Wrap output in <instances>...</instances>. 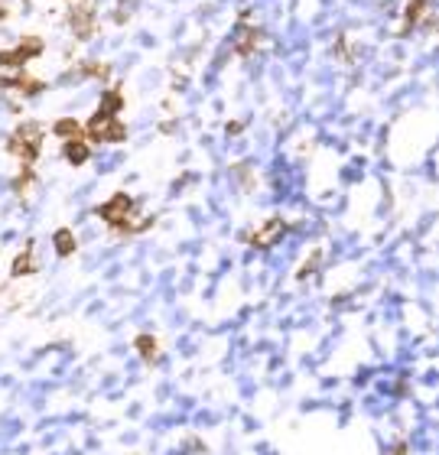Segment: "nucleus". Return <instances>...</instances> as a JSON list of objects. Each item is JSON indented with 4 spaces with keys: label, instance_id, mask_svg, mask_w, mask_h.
Segmentation results:
<instances>
[{
    "label": "nucleus",
    "instance_id": "nucleus-4",
    "mask_svg": "<svg viewBox=\"0 0 439 455\" xmlns=\"http://www.w3.org/2000/svg\"><path fill=\"white\" fill-rule=\"evenodd\" d=\"M69 26L75 33V39H91L98 30V13H95V0H75L69 10Z\"/></svg>",
    "mask_w": 439,
    "mask_h": 455
},
{
    "label": "nucleus",
    "instance_id": "nucleus-21",
    "mask_svg": "<svg viewBox=\"0 0 439 455\" xmlns=\"http://www.w3.org/2000/svg\"><path fill=\"white\" fill-rule=\"evenodd\" d=\"M0 289H3V286H0Z\"/></svg>",
    "mask_w": 439,
    "mask_h": 455
},
{
    "label": "nucleus",
    "instance_id": "nucleus-1",
    "mask_svg": "<svg viewBox=\"0 0 439 455\" xmlns=\"http://www.w3.org/2000/svg\"><path fill=\"white\" fill-rule=\"evenodd\" d=\"M134 208H137V202L130 199L127 192H114V195H111L107 202H101V205H98L95 215L101 218V222L111 224V228H114L118 234H140V231H147V228H153V222H156V218H153V215H147L143 222H134V218H130V212H134Z\"/></svg>",
    "mask_w": 439,
    "mask_h": 455
},
{
    "label": "nucleus",
    "instance_id": "nucleus-2",
    "mask_svg": "<svg viewBox=\"0 0 439 455\" xmlns=\"http://www.w3.org/2000/svg\"><path fill=\"white\" fill-rule=\"evenodd\" d=\"M43 137L46 130L36 121H23L20 127L10 134V140H7V153H13L23 166H33L39 159V153H43Z\"/></svg>",
    "mask_w": 439,
    "mask_h": 455
},
{
    "label": "nucleus",
    "instance_id": "nucleus-19",
    "mask_svg": "<svg viewBox=\"0 0 439 455\" xmlns=\"http://www.w3.org/2000/svg\"><path fill=\"white\" fill-rule=\"evenodd\" d=\"M7 17H10V10H7V7L0 3V20H7Z\"/></svg>",
    "mask_w": 439,
    "mask_h": 455
},
{
    "label": "nucleus",
    "instance_id": "nucleus-5",
    "mask_svg": "<svg viewBox=\"0 0 439 455\" xmlns=\"http://www.w3.org/2000/svg\"><path fill=\"white\" fill-rule=\"evenodd\" d=\"M36 55H43V39L39 36H23L17 49H7V53H0V65L3 69H23V65L36 59Z\"/></svg>",
    "mask_w": 439,
    "mask_h": 455
},
{
    "label": "nucleus",
    "instance_id": "nucleus-3",
    "mask_svg": "<svg viewBox=\"0 0 439 455\" xmlns=\"http://www.w3.org/2000/svg\"><path fill=\"white\" fill-rule=\"evenodd\" d=\"M85 137L91 143H124L127 140V124L120 117H105L95 111V117L85 124Z\"/></svg>",
    "mask_w": 439,
    "mask_h": 455
},
{
    "label": "nucleus",
    "instance_id": "nucleus-17",
    "mask_svg": "<svg viewBox=\"0 0 439 455\" xmlns=\"http://www.w3.org/2000/svg\"><path fill=\"white\" fill-rule=\"evenodd\" d=\"M319 264H322V251H312V257L306 260V264L300 267V274H296V280H306V276H312L316 270H319Z\"/></svg>",
    "mask_w": 439,
    "mask_h": 455
},
{
    "label": "nucleus",
    "instance_id": "nucleus-7",
    "mask_svg": "<svg viewBox=\"0 0 439 455\" xmlns=\"http://www.w3.org/2000/svg\"><path fill=\"white\" fill-rule=\"evenodd\" d=\"M260 39H264V33H260L258 26H251V23H241V33H238V39H235V53L244 59V55H251L254 49H258Z\"/></svg>",
    "mask_w": 439,
    "mask_h": 455
},
{
    "label": "nucleus",
    "instance_id": "nucleus-13",
    "mask_svg": "<svg viewBox=\"0 0 439 455\" xmlns=\"http://www.w3.org/2000/svg\"><path fill=\"white\" fill-rule=\"evenodd\" d=\"M124 105H127V98L120 95L118 88H111V91H105V95H101L98 114H105V117H118L120 111H124Z\"/></svg>",
    "mask_w": 439,
    "mask_h": 455
},
{
    "label": "nucleus",
    "instance_id": "nucleus-6",
    "mask_svg": "<svg viewBox=\"0 0 439 455\" xmlns=\"http://www.w3.org/2000/svg\"><path fill=\"white\" fill-rule=\"evenodd\" d=\"M289 224L283 222V218H270L264 228H258L254 234H244V241L251 244V247H258V251H270L274 244L280 241V238H287Z\"/></svg>",
    "mask_w": 439,
    "mask_h": 455
},
{
    "label": "nucleus",
    "instance_id": "nucleus-8",
    "mask_svg": "<svg viewBox=\"0 0 439 455\" xmlns=\"http://www.w3.org/2000/svg\"><path fill=\"white\" fill-rule=\"evenodd\" d=\"M62 157H65V163H72V166H85L88 159H91V147H88L85 140H65Z\"/></svg>",
    "mask_w": 439,
    "mask_h": 455
},
{
    "label": "nucleus",
    "instance_id": "nucleus-18",
    "mask_svg": "<svg viewBox=\"0 0 439 455\" xmlns=\"http://www.w3.org/2000/svg\"><path fill=\"white\" fill-rule=\"evenodd\" d=\"M391 455H407V443H397V445H394V452H391Z\"/></svg>",
    "mask_w": 439,
    "mask_h": 455
},
{
    "label": "nucleus",
    "instance_id": "nucleus-16",
    "mask_svg": "<svg viewBox=\"0 0 439 455\" xmlns=\"http://www.w3.org/2000/svg\"><path fill=\"white\" fill-rule=\"evenodd\" d=\"M78 72L88 75V78H107V75H111V65L107 62H82Z\"/></svg>",
    "mask_w": 439,
    "mask_h": 455
},
{
    "label": "nucleus",
    "instance_id": "nucleus-10",
    "mask_svg": "<svg viewBox=\"0 0 439 455\" xmlns=\"http://www.w3.org/2000/svg\"><path fill=\"white\" fill-rule=\"evenodd\" d=\"M134 351H137V355H140L143 361H147V364L160 361V341L153 339L150 332H140L137 339H134Z\"/></svg>",
    "mask_w": 439,
    "mask_h": 455
},
{
    "label": "nucleus",
    "instance_id": "nucleus-15",
    "mask_svg": "<svg viewBox=\"0 0 439 455\" xmlns=\"http://www.w3.org/2000/svg\"><path fill=\"white\" fill-rule=\"evenodd\" d=\"M33 182H36V172H33V166H23L20 176L13 179V192H17L20 199H26V195H30V186H33Z\"/></svg>",
    "mask_w": 439,
    "mask_h": 455
},
{
    "label": "nucleus",
    "instance_id": "nucleus-11",
    "mask_svg": "<svg viewBox=\"0 0 439 455\" xmlns=\"http://www.w3.org/2000/svg\"><path fill=\"white\" fill-rule=\"evenodd\" d=\"M53 134L62 140H82L85 137V124L82 121H75V117H59L53 124Z\"/></svg>",
    "mask_w": 439,
    "mask_h": 455
},
{
    "label": "nucleus",
    "instance_id": "nucleus-12",
    "mask_svg": "<svg viewBox=\"0 0 439 455\" xmlns=\"http://www.w3.org/2000/svg\"><path fill=\"white\" fill-rule=\"evenodd\" d=\"M39 267H36V260H33V241L26 244V251L23 254H17L13 257V264H10V276L13 280H20V276H30V274H36Z\"/></svg>",
    "mask_w": 439,
    "mask_h": 455
},
{
    "label": "nucleus",
    "instance_id": "nucleus-9",
    "mask_svg": "<svg viewBox=\"0 0 439 455\" xmlns=\"http://www.w3.org/2000/svg\"><path fill=\"white\" fill-rule=\"evenodd\" d=\"M10 88H13V91H20L23 98H36L46 88V82H39V78H30V75L20 69L17 75H10Z\"/></svg>",
    "mask_w": 439,
    "mask_h": 455
},
{
    "label": "nucleus",
    "instance_id": "nucleus-20",
    "mask_svg": "<svg viewBox=\"0 0 439 455\" xmlns=\"http://www.w3.org/2000/svg\"><path fill=\"white\" fill-rule=\"evenodd\" d=\"M423 3H433V0H423Z\"/></svg>",
    "mask_w": 439,
    "mask_h": 455
},
{
    "label": "nucleus",
    "instance_id": "nucleus-14",
    "mask_svg": "<svg viewBox=\"0 0 439 455\" xmlns=\"http://www.w3.org/2000/svg\"><path fill=\"white\" fill-rule=\"evenodd\" d=\"M53 244H55V254L59 257H72L78 251V241H75V231L72 228H59L53 234Z\"/></svg>",
    "mask_w": 439,
    "mask_h": 455
}]
</instances>
